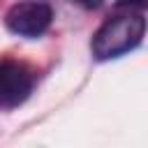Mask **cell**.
<instances>
[{"label": "cell", "instance_id": "cell-1", "mask_svg": "<svg viewBox=\"0 0 148 148\" xmlns=\"http://www.w3.org/2000/svg\"><path fill=\"white\" fill-rule=\"evenodd\" d=\"M146 35V18L141 14H120L106 18L92 35L90 51L95 60H113L134 51Z\"/></svg>", "mask_w": 148, "mask_h": 148}, {"label": "cell", "instance_id": "cell-2", "mask_svg": "<svg viewBox=\"0 0 148 148\" xmlns=\"http://www.w3.org/2000/svg\"><path fill=\"white\" fill-rule=\"evenodd\" d=\"M51 21H53V9L44 0H21L12 5L5 14L7 30L21 37H30V39L44 35Z\"/></svg>", "mask_w": 148, "mask_h": 148}, {"label": "cell", "instance_id": "cell-3", "mask_svg": "<svg viewBox=\"0 0 148 148\" xmlns=\"http://www.w3.org/2000/svg\"><path fill=\"white\" fill-rule=\"evenodd\" d=\"M32 86H35V76L25 65L12 60L0 62V106L12 109L23 104L30 97Z\"/></svg>", "mask_w": 148, "mask_h": 148}, {"label": "cell", "instance_id": "cell-4", "mask_svg": "<svg viewBox=\"0 0 148 148\" xmlns=\"http://www.w3.org/2000/svg\"><path fill=\"white\" fill-rule=\"evenodd\" d=\"M72 2L79 5V7H83V9H99L104 5V0H72Z\"/></svg>", "mask_w": 148, "mask_h": 148}, {"label": "cell", "instance_id": "cell-5", "mask_svg": "<svg viewBox=\"0 0 148 148\" xmlns=\"http://www.w3.org/2000/svg\"><path fill=\"white\" fill-rule=\"evenodd\" d=\"M148 5V0H116V7H139L143 9Z\"/></svg>", "mask_w": 148, "mask_h": 148}]
</instances>
